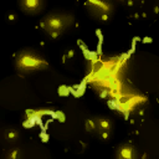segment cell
<instances>
[{"instance_id":"obj_1","label":"cell","mask_w":159,"mask_h":159,"mask_svg":"<svg viewBox=\"0 0 159 159\" xmlns=\"http://www.w3.org/2000/svg\"><path fill=\"white\" fill-rule=\"evenodd\" d=\"M16 65L21 70H39L42 66H47V62L43 58L37 57L32 53L24 52L17 57Z\"/></svg>"},{"instance_id":"obj_2","label":"cell","mask_w":159,"mask_h":159,"mask_svg":"<svg viewBox=\"0 0 159 159\" xmlns=\"http://www.w3.org/2000/svg\"><path fill=\"white\" fill-rule=\"evenodd\" d=\"M46 26H47V30H50V34L51 32L60 34V31L63 27V20L58 16H50L46 19Z\"/></svg>"},{"instance_id":"obj_3","label":"cell","mask_w":159,"mask_h":159,"mask_svg":"<svg viewBox=\"0 0 159 159\" xmlns=\"http://www.w3.org/2000/svg\"><path fill=\"white\" fill-rule=\"evenodd\" d=\"M87 5H92V6H94V7H97V9H99L101 11H103L104 14H107L108 11H109V5L107 4V2H104V1H102V0H87V2H86Z\"/></svg>"},{"instance_id":"obj_4","label":"cell","mask_w":159,"mask_h":159,"mask_svg":"<svg viewBox=\"0 0 159 159\" xmlns=\"http://www.w3.org/2000/svg\"><path fill=\"white\" fill-rule=\"evenodd\" d=\"M118 155L123 159H132L134 157V152H133V148L129 147V145H125V147H122L119 149V153Z\"/></svg>"},{"instance_id":"obj_5","label":"cell","mask_w":159,"mask_h":159,"mask_svg":"<svg viewBox=\"0 0 159 159\" xmlns=\"http://www.w3.org/2000/svg\"><path fill=\"white\" fill-rule=\"evenodd\" d=\"M22 6L27 10H37L40 6V0H22Z\"/></svg>"},{"instance_id":"obj_6","label":"cell","mask_w":159,"mask_h":159,"mask_svg":"<svg viewBox=\"0 0 159 159\" xmlns=\"http://www.w3.org/2000/svg\"><path fill=\"white\" fill-rule=\"evenodd\" d=\"M98 124H99V127H101L102 129H104V130H107V129L111 127L109 122L106 120V119H99V120H98Z\"/></svg>"},{"instance_id":"obj_7","label":"cell","mask_w":159,"mask_h":159,"mask_svg":"<svg viewBox=\"0 0 159 159\" xmlns=\"http://www.w3.org/2000/svg\"><path fill=\"white\" fill-rule=\"evenodd\" d=\"M86 129L87 130H94L96 129V124H94V122L92 119H88L86 122Z\"/></svg>"},{"instance_id":"obj_8","label":"cell","mask_w":159,"mask_h":159,"mask_svg":"<svg viewBox=\"0 0 159 159\" xmlns=\"http://www.w3.org/2000/svg\"><path fill=\"white\" fill-rule=\"evenodd\" d=\"M16 137H17V133H16V132L10 130V132L7 133V138H9V139H15Z\"/></svg>"},{"instance_id":"obj_9","label":"cell","mask_w":159,"mask_h":159,"mask_svg":"<svg viewBox=\"0 0 159 159\" xmlns=\"http://www.w3.org/2000/svg\"><path fill=\"white\" fill-rule=\"evenodd\" d=\"M17 154H19V150H17V149H14V150L10 153L9 157H10L11 159H16V158H17Z\"/></svg>"},{"instance_id":"obj_10","label":"cell","mask_w":159,"mask_h":159,"mask_svg":"<svg viewBox=\"0 0 159 159\" xmlns=\"http://www.w3.org/2000/svg\"><path fill=\"white\" fill-rule=\"evenodd\" d=\"M67 57H68V58H72V57H73V50H70V51H68Z\"/></svg>"},{"instance_id":"obj_11","label":"cell","mask_w":159,"mask_h":159,"mask_svg":"<svg viewBox=\"0 0 159 159\" xmlns=\"http://www.w3.org/2000/svg\"><path fill=\"white\" fill-rule=\"evenodd\" d=\"M101 19H102V21H106V20L108 19V15H107V14H103V15L101 16Z\"/></svg>"},{"instance_id":"obj_12","label":"cell","mask_w":159,"mask_h":159,"mask_svg":"<svg viewBox=\"0 0 159 159\" xmlns=\"http://www.w3.org/2000/svg\"><path fill=\"white\" fill-rule=\"evenodd\" d=\"M102 138H103V139H107V138H108V132H103V133H102Z\"/></svg>"},{"instance_id":"obj_13","label":"cell","mask_w":159,"mask_h":159,"mask_svg":"<svg viewBox=\"0 0 159 159\" xmlns=\"http://www.w3.org/2000/svg\"><path fill=\"white\" fill-rule=\"evenodd\" d=\"M14 19H15V16H14V15H9V20H11V21H12Z\"/></svg>"}]
</instances>
